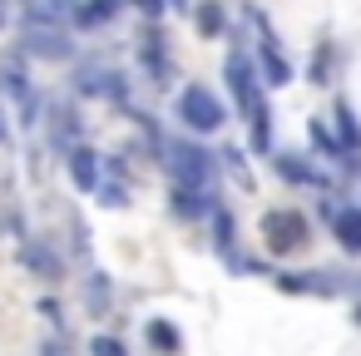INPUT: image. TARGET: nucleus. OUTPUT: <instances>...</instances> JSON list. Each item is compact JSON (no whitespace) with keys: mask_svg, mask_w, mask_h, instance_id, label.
I'll use <instances>...</instances> for the list:
<instances>
[{"mask_svg":"<svg viewBox=\"0 0 361 356\" xmlns=\"http://www.w3.org/2000/svg\"><path fill=\"white\" fill-rule=\"evenodd\" d=\"M159 154H164V168H169V178H173V188H213V173H218V164H213V154H203L198 144H183V139H164L159 144Z\"/></svg>","mask_w":361,"mask_h":356,"instance_id":"obj_1","label":"nucleus"},{"mask_svg":"<svg viewBox=\"0 0 361 356\" xmlns=\"http://www.w3.org/2000/svg\"><path fill=\"white\" fill-rule=\"evenodd\" d=\"M228 85H233V94H238V104H243V114L252 119V144L257 149H267V99H262V85H257V70H252V60L247 55H228Z\"/></svg>","mask_w":361,"mask_h":356,"instance_id":"obj_2","label":"nucleus"},{"mask_svg":"<svg viewBox=\"0 0 361 356\" xmlns=\"http://www.w3.org/2000/svg\"><path fill=\"white\" fill-rule=\"evenodd\" d=\"M178 119L193 129V134H213V129H223V104H218V94L213 90H203V85H188L183 90V99H178Z\"/></svg>","mask_w":361,"mask_h":356,"instance_id":"obj_3","label":"nucleus"},{"mask_svg":"<svg viewBox=\"0 0 361 356\" xmlns=\"http://www.w3.org/2000/svg\"><path fill=\"white\" fill-rule=\"evenodd\" d=\"M262 238H267L272 252H297L307 243V223H302V213L282 208V213H267L262 218Z\"/></svg>","mask_w":361,"mask_h":356,"instance_id":"obj_4","label":"nucleus"},{"mask_svg":"<svg viewBox=\"0 0 361 356\" xmlns=\"http://www.w3.org/2000/svg\"><path fill=\"white\" fill-rule=\"evenodd\" d=\"M25 50L30 55H45V60H70V40L60 25H40V20H25Z\"/></svg>","mask_w":361,"mask_h":356,"instance_id":"obj_5","label":"nucleus"},{"mask_svg":"<svg viewBox=\"0 0 361 356\" xmlns=\"http://www.w3.org/2000/svg\"><path fill=\"white\" fill-rule=\"evenodd\" d=\"M25 20L65 25V20H75V0H25Z\"/></svg>","mask_w":361,"mask_h":356,"instance_id":"obj_6","label":"nucleus"},{"mask_svg":"<svg viewBox=\"0 0 361 356\" xmlns=\"http://www.w3.org/2000/svg\"><path fill=\"white\" fill-rule=\"evenodd\" d=\"M70 178H75V188H99V154L94 149H75L70 154Z\"/></svg>","mask_w":361,"mask_h":356,"instance_id":"obj_7","label":"nucleus"},{"mask_svg":"<svg viewBox=\"0 0 361 356\" xmlns=\"http://www.w3.org/2000/svg\"><path fill=\"white\" fill-rule=\"evenodd\" d=\"M331 233H336V243L346 252H361V208H341L331 218Z\"/></svg>","mask_w":361,"mask_h":356,"instance_id":"obj_8","label":"nucleus"},{"mask_svg":"<svg viewBox=\"0 0 361 356\" xmlns=\"http://www.w3.org/2000/svg\"><path fill=\"white\" fill-rule=\"evenodd\" d=\"M0 85H6L11 94H16V104L25 109V114H35V94H30V85H25V70L11 60V65H0Z\"/></svg>","mask_w":361,"mask_h":356,"instance_id":"obj_9","label":"nucleus"},{"mask_svg":"<svg viewBox=\"0 0 361 356\" xmlns=\"http://www.w3.org/2000/svg\"><path fill=\"white\" fill-rule=\"evenodd\" d=\"M173 208L183 218H208L213 213V193H203V188H173Z\"/></svg>","mask_w":361,"mask_h":356,"instance_id":"obj_10","label":"nucleus"},{"mask_svg":"<svg viewBox=\"0 0 361 356\" xmlns=\"http://www.w3.org/2000/svg\"><path fill=\"white\" fill-rule=\"evenodd\" d=\"M80 90H85V94H109V99H119V75L90 65V70H80Z\"/></svg>","mask_w":361,"mask_h":356,"instance_id":"obj_11","label":"nucleus"},{"mask_svg":"<svg viewBox=\"0 0 361 356\" xmlns=\"http://www.w3.org/2000/svg\"><path fill=\"white\" fill-rule=\"evenodd\" d=\"M119 16V0H90V6H75V25H104V20H114Z\"/></svg>","mask_w":361,"mask_h":356,"instance_id":"obj_12","label":"nucleus"},{"mask_svg":"<svg viewBox=\"0 0 361 356\" xmlns=\"http://www.w3.org/2000/svg\"><path fill=\"white\" fill-rule=\"evenodd\" d=\"M262 70H267V85H287V80H292L287 60L272 50V35H267V30H262Z\"/></svg>","mask_w":361,"mask_h":356,"instance_id":"obj_13","label":"nucleus"},{"mask_svg":"<svg viewBox=\"0 0 361 356\" xmlns=\"http://www.w3.org/2000/svg\"><path fill=\"white\" fill-rule=\"evenodd\" d=\"M149 346L173 356V351L183 346V336H178V326H173V321H149Z\"/></svg>","mask_w":361,"mask_h":356,"instance_id":"obj_14","label":"nucleus"},{"mask_svg":"<svg viewBox=\"0 0 361 356\" xmlns=\"http://www.w3.org/2000/svg\"><path fill=\"white\" fill-rule=\"evenodd\" d=\"M193 20H198V30H203V35H218V30H223V11L213 6V0H208V6H203Z\"/></svg>","mask_w":361,"mask_h":356,"instance_id":"obj_15","label":"nucleus"},{"mask_svg":"<svg viewBox=\"0 0 361 356\" xmlns=\"http://www.w3.org/2000/svg\"><path fill=\"white\" fill-rule=\"evenodd\" d=\"M336 124H341V144H346V149H356V144H361V134H356V119H351V109H346V104H336Z\"/></svg>","mask_w":361,"mask_h":356,"instance_id":"obj_16","label":"nucleus"},{"mask_svg":"<svg viewBox=\"0 0 361 356\" xmlns=\"http://www.w3.org/2000/svg\"><path fill=\"white\" fill-rule=\"evenodd\" d=\"M90 351H94V356H129L119 336H94V341H90Z\"/></svg>","mask_w":361,"mask_h":356,"instance_id":"obj_17","label":"nucleus"},{"mask_svg":"<svg viewBox=\"0 0 361 356\" xmlns=\"http://www.w3.org/2000/svg\"><path fill=\"white\" fill-rule=\"evenodd\" d=\"M30 262H35L40 272H50V277H60V262H55V252H40V247H30Z\"/></svg>","mask_w":361,"mask_h":356,"instance_id":"obj_18","label":"nucleus"},{"mask_svg":"<svg viewBox=\"0 0 361 356\" xmlns=\"http://www.w3.org/2000/svg\"><path fill=\"white\" fill-rule=\"evenodd\" d=\"M104 302H109V287H104V277H94V312H104Z\"/></svg>","mask_w":361,"mask_h":356,"instance_id":"obj_19","label":"nucleus"},{"mask_svg":"<svg viewBox=\"0 0 361 356\" xmlns=\"http://www.w3.org/2000/svg\"><path fill=\"white\" fill-rule=\"evenodd\" d=\"M134 6H139V11H149V16H159V11L169 6V0H134Z\"/></svg>","mask_w":361,"mask_h":356,"instance_id":"obj_20","label":"nucleus"},{"mask_svg":"<svg viewBox=\"0 0 361 356\" xmlns=\"http://www.w3.org/2000/svg\"><path fill=\"white\" fill-rule=\"evenodd\" d=\"M169 11H188V0H169Z\"/></svg>","mask_w":361,"mask_h":356,"instance_id":"obj_21","label":"nucleus"},{"mask_svg":"<svg viewBox=\"0 0 361 356\" xmlns=\"http://www.w3.org/2000/svg\"><path fill=\"white\" fill-rule=\"evenodd\" d=\"M0 30H6V0H0Z\"/></svg>","mask_w":361,"mask_h":356,"instance_id":"obj_22","label":"nucleus"},{"mask_svg":"<svg viewBox=\"0 0 361 356\" xmlns=\"http://www.w3.org/2000/svg\"><path fill=\"white\" fill-rule=\"evenodd\" d=\"M40 356H60V351H55V346H45V351H40Z\"/></svg>","mask_w":361,"mask_h":356,"instance_id":"obj_23","label":"nucleus"},{"mask_svg":"<svg viewBox=\"0 0 361 356\" xmlns=\"http://www.w3.org/2000/svg\"><path fill=\"white\" fill-rule=\"evenodd\" d=\"M0 139H6V119H0Z\"/></svg>","mask_w":361,"mask_h":356,"instance_id":"obj_24","label":"nucleus"}]
</instances>
